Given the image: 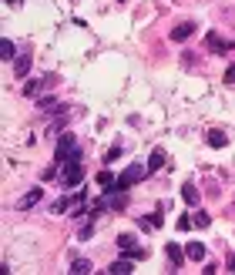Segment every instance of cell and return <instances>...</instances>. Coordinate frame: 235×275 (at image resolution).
Returning a JSON list of instances; mask_svg holds the SVG:
<instances>
[{"instance_id":"cb8c5ba5","label":"cell","mask_w":235,"mask_h":275,"mask_svg":"<svg viewBox=\"0 0 235 275\" xmlns=\"http://www.w3.org/2000/svg\"><path fill=\"white\" fill-rule=\"evenodd\" d=\"M7 4H10V7H14V4H17V0H7Z\"/></svg>"},{"instance_id":"7a4b0ae2","label":"cell","mask_w":235,"mask_h":275,"mask_svg":"<svg viewBox=\"0 0 235 275\" xmlns=\"http://www.w3.org/2000/svg\"><path fill=\"white\" fill-rule=\"evenodd\" d=\"M151 171H148V164H128V168L121 171V178H118V185H114V191H124V188L138 185V181H145Z\"/></svg>"},{"instance_id":"6da1fadb","label":"cell","mask_w":235,"mask_h":275,"mask_svg":"<svg viewBox=\"0 0 235 275\" xmlns=\"http://www.w3.org/2000/svg\"><path fill=\"white\" fill-rule=\"evenodd\" d=\"M84 178V164H81V151H74L64 164H61V185L64 188H77Z\"/></svg>"},{"instance_id":"44dd1931","label":"cell","mask_w":235,"mask_h":275,"mask_svg":"<svg viewBox=\"0 0 235 275\" xmlns=\"http://www.w3.org/2000/svg\"><path fill=\"white\" fill-rule=\"evenodd\" d=\"M225 84H235V64H228V71H225Z\"/></svg>"},{"instance_id":"9a60e30c","label":"cell","mask_w":235,"mask_h":275,"mask_svg":"<svg viewBox=\"0 0 235 275\" xmlns=\"http://www.w3.org/2000/svg\"><path fill=\"white\" fill-rule=\"evenodd\" d=\"M181 198H185L188 205H198V188L188 181V185H181Z\"/></svg>"},{"instance_id":"52a82bcc","label":"cell","mask_w":235,"mask_h":275,"mask_svg":"<svg viewBox=\"0 0 235 275\" xmlns=\"http://www.w3.org/2000/svg\"><path fill=\"white\" fill-rule=\"evenodd\" d=\"M192 34H195V24H192V20H181V24L171 31V41H188Z\"/></svg>"},{"instance_id":"5b68a950","label":"cell","mask_w":235,"mask_h":275,"mask_svg":"<svg viewBox=\"0 0 235 275\" xmlns=\"http://www.w3.org/2000/svg\"><path fill=\"white\" fill-rule=\"evenodd\" d=\"M50 81H57L54 74H47V77H44V81H41V77H37V81H27V84H24V97H37V94H41V91L47 88Z\"/></svg>"},{"instance_id":"e0dca14e","label":"cell","mask_w":235,"mask_h":275,"mask_svg":"<svg viewBox=\"0 0 235 275\" xmlns=\"http://www.w3.org/2000/svg\"><path fill=\"white\" fill-rule=\"evenodd\" d=\"M97 185H105L108 191H114V185H118V178H114L111 171H101V175H97Z\"/></svg>"},{"instance_id":"8992f818","label":"cell","mask_w":235,"mask_h":275,"mask_svg":"<svg viewBox=\"0 0 235 275\" xmlns=\"http://www.w3.org/2000/svg\"><path fill=\"white\" fill-rule=\"evenodd\" d=\"M105 272H108V275H128V272H135V265H131V259L124 255V259H118L114 265H108Z\"/></svg>"},{"instance_id":"5bb4252c","label":"cell","mask_w":235,"mask_h":275,"mask_svg":"<svg viewBox=\"0 0 235 275\" xmlns=\"http://www.w3.org/2000/svg\"><path fill=\"white\" fill-rule=\"evenodd\" d=\"M135 242H138V238H135V235H131V232L118 235V249H121V252H131V249H138V245H135Z\"/></svg>"},{"instance_id":"277c9868","label":"cell","mask_w":235,"mask_h":275,"mask_svg":"<svg viewBox=\"0 0 235 275\" xmlns=\"http://www.w3.org/2000/svg\"><path fill=\"white\" fill-rule=\"evenodd\" d=\"M41 195H44V188H31V191H27L24 198H17V202H14V208H17V211H27V208H34V205L41 202Z\"/></svg>"},{"instance_id":"2e32d148","label":"cell","mask_w":235,"mask_h":275,"mask_svg":"<svg viewBox=\"0 0 235 275\" xmlns=\"http://www.w3.org/2000/svg\"><path fill=\"white\" fill-rule=\"evenodd\" d=\"M67 272H74V275H88V272H91V262H88V259H74Z\"/></svg>"},{"instance_id":"4fadbf2b","label":"cell","mask_w":235,"mask_h":275,"mask_svg":"<svg viewBox=\"0 0 235 275\" xmlns=\"http://www.w3.org/2000/svg\"><path fill=\"white\" fill-rule=\"evenodd\" d=\"M208 145H212V148H225V145H228V134H225V131H219V128L208 131Z\"/></svg>"},{"instance_id":"8fae6325","label":"cell","mask_w":235,"mask_h":275,"mask_svg":"<svg viewBox=\"0 0 235 275\" xmlns=\"http://www.w3.org/2000/svg\"><path fill=\"white\" fill-rule=\"evenodd\" d=\"M162 164H165V151H162V148H154V151H151V158H148V171L154 175V171L162 168Z\"/></svg>"},{"instance_id":"ffe728a7","label":"cell","mask_w":235,"mask_h":275,"mask_svg":"<svg viewBox=\"0 0 235 275\" xmlns=\"http://www.w3.org/2000/svg\"><path fill=\"white\" fill-rule=\"evenodd\" d=\"M101 211H105V202H91L88 205V218L94 222V215H101Z\"/></svg>"},{"instance_id":"3957f363","label":"cell","mask_w":235,"mask_h":275,"mask_svg":"<svg viewBox=\"0 0 235 275\" xmlns=\"http://www.w3.org/2000/svg\"><path fill=\"white\" fill-rule=\"evenodd\" d=\"M205 47H208L212 54H228V50L235 47V41H225V37H222V34L208 31V34H205Z\"/></svg>"},{"instance_id":"603a6c76","label":"cell","mask_w":235,"mask_h":275,"mask_svg":"<svg viewBox=\"0 0 235 275\" xmlns=\"http://www.w3.org/2000/svg\"><path fill=\"white\" fill-rule=\"evenodd\" d=\"M228 272H235V255H228Z\"/></svg>"},{"instance_id":"d6986e66","label":"cell","mask_w":235,"mask_h":275,"mask_svg":"<svg viewBox=\"0 0 235 275\" xmlns=\"http://www.w3.org/2000/svg\"><path fill=\"white\" fill-rule=\"evenodd\" d=\"M192 222H195L198 228H208V225H212V218L205 215V211H195V218H192Z\"/></svg>"},{"instance_id":"9c48e42d","label":"cell","mask_w":235,"mask_h":275,"mask_svg":"<svg viewBox=\"0 0 235 275\" xmlns=\"http://www.w3.org/2000/svg\"><path fill=\"white\" fill-rule=\"evenodd\" d=\"M185 255H188L192 262H202V259H205V245H202V242H188Z\"/></svg>"},{"instance_id":"ba28073f","label":"cell","mask_w":235,"mask_h":275,"mask_svg":"<svg viewBox=\"0 0 235 275\" xmlns=\"http://www.w3.org/2000/svg\"><path fill=\"white\" fill-rule=\"evenodd\" d=\"M31 61H34L31 54H17V61H14V77H27V71H31Z\"/></svg>"},{"instance_id":"ac0fdd59","label":"cell","mask_w":235,"mask_h":275,"mask_svg":"<svg viewBox=\"0 0 235 275\" xmlns=\"http://www.w3.org/2000/svg\"><path fill=\"white\" fill-rule=\"evenodd\" d=\"M14 41H7V37H4V41H0V57H4V61H14Z\"/></svg>"},{"instance_id":"7c38bea8","label":"cell","mask_w":235,"mask_h":275,"mask_svg":"<svg viewBox=\"0 0 235 275\" xmlns=\"http://www.w3.org/2000/svg\"><path fill=\"white\" fill-rule=\"evenodd\" d=\"M108 208H111V211H124V208H128V195H124V191L111 195V202H108Z\"/></svg>"},{"instance_id":"7402d4cb","label":"cell","mask_w":235,"mask_h":275,"mask_svg":"<svg viewBox=\"0 0 235 275\" xmlns=\"http://www.w3.org/2000/svg\"><path fill=\"white\" fill-rule=\"evenodd\" d=\"M121 151H124V148H121V145H114V148H111V151H108V161H114V158H118V154H121Z\"/></svg>"},{"instance_id":"30bf717a","label":"cell","mask_w":235,"mask_h":275,"mask_svg":"<svg viewBox=\"0 0 235 275\" xmlns=\"http://www.w3.org/2000/svg\"><path fill=\"white\" fill-rule=\"evenodd\" d=\"M165 255H168V262H171L175 268H178V265H181V259H185V255H181V249H178L175 242H171V245H165Z\"/></svg>"}]
</instances>
